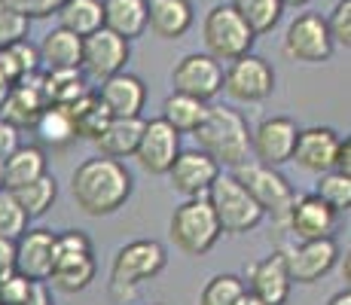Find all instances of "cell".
I'll list each match as a JSON object with an SVG mask.
<instances>
[{
	"instance_id": "6da1fadb",
	"label": "cell",
	"mask_w": 351,
	"mask_h": 305,
	"mask_svg": "<svg viewBox=\"0 0 351 305\" xmlns=\"http://www.w3.org/2000/svg\"><path fill=\"white\" fill-rule=\"evenodd\" d=\"M134 178L123 159L92 156L80 162L71 174V195L77 208L89 217H110L132 199Z\"/></svg>"
},
{
	"instance_id": "7a4b0ae2",
	"label": "cell",
	"mask_w": 351,
	"mask_h": 305,
	"mask_svg": "<svg viewBox=\"0 0 351 305\" xmlns=\"http://www.w3.org/2000/svg\"><path fill=\"white\" fill-rule=\"evenodd\" d=\"M193 138L199 141V150H205L211 159H217V165L235 168L241 162H247V153H251L247 119L241 117V110H235L229 104H208Z\"/></svg>"
},
{
	"instance_id": "3957f363",
	"label": "cell",
	"mask_w": 351,
	"mask_h": 305,
	"mask_svg": "<svg viewBox=\"0 0 351 305\" xmlns=\"http://www.w3.org/2000/svg\"><path fill=\"white\" fill-rule=\"evenodd\" d=\"M168 247L156 239H134L117 250L110 263V296L117 302H132L141 284L165 272Z\"/></svg>"
},
{
	"instance_id": "277c9868",
	"label": "cell",
	"mask_w": 351,
	"mask_h": 305,
	"mask_svg": "<svg viewBox=\"0 0 351 305\" xmlns=\"http://www.w3.org/2000/svg\"><path fill=\"white\" fill-rule=\"evenodd\" d=\"M171 241L178 250H184L186 256H205L217 247L220 241V223L214 217L211 205H208L205 195H195V199H184L171 214Z\"/></svg>"
},
{
	"instance_id": "5b68a950",
	"label": "cell",
	"mask_w": 351,
	"mask_h": 305,
	"mask_svg": "<svg viewBox=\"0 0 351 305\" xmlns=\"http://www.w3.org/2000/svg\"><path fill=\"white\" fill-rule=\"evenodd\" d=\"M208 205H211L214 217L220 223V232L226 235H245V232H254L266 214L263 208L254 202V195L241 186L232 174H217V180L211 183L208 189Z\"/></svg>"
},
{
	"instance_id": "8992f818",
	"label": "cell",
	"mask_w": 351,
	"mask_h": 305,
	"mask_svg": "<svg viewBox=\"0 0 351 305\" xmlns=\"http://www.w3.org/2000/svg\"><path fill=\"white\" fill-rule=\"evenodd\" d=\"M232 178L254 195V202L263 208V214L272 217L285 229V217L296 199V189L278 168L263 165V162H241L232 168Z\"/></svg>"
},
{
	"instance_id": "52a82bcc",
	"label": "cell",
	"mask_w": 351,
	"mask_h": 305,
	"mask_svg": "<svg viewBox=\"0 0 351 305\" xmlns=\"http://www.w3.org/2000/svg\"><path fill=\"white\" fill-rule=\"evenodd\" d=\"M202 40H205V52L211 58L232 61L254 52L256 34L229 3H217L208 10L205 22H202Z\"/></svg>"
},
{
	"instance_id": "ba28073f",
	"label": "cell",
	"mask_w": 351,
	"mask_h": 305,
	"mask_svg": "<svg viewBox=\"0 0 351 305\" xmlns=\"http://www.w3.org/2000/svg\"><path fill=\"white\" fill-rule=\"evenodd\" d=\"M333 40H330L327 22L318 12H300L293 22L287 25L285 43H281V52H285L287 61H296V64H324L333 56Z\"/></svg>"
},
{
	"instance_id": "9c48e42d",
	"label": "cell",
	"mask_w": 351,
	"mask_h": 305,
	"mask_svg": "<svg viewBox=\"0 0 351 305\" xmlns=\"http://www.w3.org/2000/svg\"><path fill=\"white\" fill-rule=\"evenodd\" d=\"M223 92L241 104H263L275 92V67L254 52L232 58L223 71Z\"/></svg>"
},
{
	"instance_id": "30bf717a",
	"label": "cell",
	"mask_w": 351,
	"mask_h": 305,
	"mask_svg": "<svg viewBox=\"0 0 351 305\" xmlns=\"http://www.w3.org/2000/svg\"><path fill=\"white\" fill-rule=\"evenodd\" d=\"M281 256L293 284H318L339 263V244L336 239H312V241H290L281 244Z\"/></svg>"
},
{
	"instance_id": "8fae6325",
	"label": "cell",
	"mask_w": 351,
	"mask_h": 305,
	"mask_svg": "<svg viewBox=\"0 0 351 305\" xmlns=\"http://www.w3.org/2000/svg\"><path fill=\"white\" fill-rule=\"evenodd\" d=\"M171 86L174 92L193 95V98L208 104L223 92V64L217 58H211L208 52H186L184 58L174 61Z\"/></svg>"
},
{
	"instance_id": "7c38bea8",
	"label": "cell",
	"mask_w": 351,
	"mask_h": 305,
	"mask_svg": "<svg viewBox=\"0 0 351 305\" xmlns=\"http://www.w3.org/2000/svg\"><path fill=\"white\" fill-rule=\"evenodd\" d=\"M128 58H132V43L119 34L98 28L92 31L89 37H83V58H80V71L89 80H101L113 77V73L125 71Z\"/></svg>"
},
{
	"instance_id": "4fadbf2b",
	"label": "cell",
	"mask_w": 351,
	"mask_h": 305,
	"mask_svg": "<svg viewBox=\"0 0 351 305\" xmlns=\"http://www.w3.org/2000/svg\"><path fill=\"white\" fill-rule=\"evenodd\" d=\"M339 229V214L321 202L315 193H296L293 205L285 217V232L293 241H312V239H336Z\"/></svg>"
},
{
	"instance_id": "5bb4252c",
	"label": "cell",
	"mask_w": 351,
	"mask_h": 305,
	"mask_svg": "<svg viewBox=\"0 0 351 305\" xmlns=\"http://www.w3.org/2000/svg\"><path fill=\"white\" fill-rule=\"evenodd\" d=\"M296 134H300L296 119L266 117L251 132V153L256 156V162H263V165L281 168L285 162H290V156H293Z\"/></svg>"
},
{
	"instance_id": "9a60e30c",
	"label": "cell",
	"mask_w": 351,
	"mask_h": 305,
	"mask_svg": "<svg viewBox=\"0 0 351 305\" xmlns=\"http://www.w3.org/2000/svg\"><path fill=\"white\" fill-rule=\"evenodd\" d=\"M178 153H180V134L162 117L144 119L138 150H134L138 165L144 168L147 174H168V168H171V162Z\"/></svg>"
},
{
	"instance_id": "2e32d148",
	"label": "cell",
	"mask_w": 351,
	"mask_h": 305,
	"mask_svg": "<svg viewBox=\"0 0 351 305\" xmlns=\"http://www.w3.org/2000/svg\"><path fill=\"white\" fill-rule=\"evenodd\" d=\"M220 165L217 159H211L205 150H180L174 156L171 168H168V180H171V189L180 193L184 199H195V195H208L211 183L217 180Z\"/></svg>"
},
{
	"instance_id": "e0dca14e",
	"label": "cell",
	"mask_w": 351,
	"mask_h": 305,
	"mask_svg": "<svg viewBox=\"0 0 351 305\" xmlns=\"http://www.w3.org/2000/svg\"><path fill=\"white\" fill-rule=\"evenodd\" d=\"M56 263V232L52 229H25L12 241V269L31 281H46Z\"/></svg>"
},
{
	"instance_id": "ac0fdd59",
	"label": "cell",
	"mask_w": 351,
	"mask_h": 305,
	"mask_svg": "<svg viewBox=\"0 0 351 305\" xmlns=\"http://www.w3.org/2000/svg\"><path fill=\"white\" fill-rule=\"evenodd\" d=\"M245 287L269 305H285L290 300L293 281H290V272L285 266L281 250H272L269 256H263V260H256V263L247 266Z\"/></svg>"
},
{
	"instance_id": "d6986e66",
	"label": "cell",
	"mask_w": 351,
	"mask_h": 305,
	"mask_svg": "<svg viewBox=\"0 0 351 305\" xmlns=\"http://www.w3.org/2000/svg\"><path fill=\"white\" fill-rule=\"evenodd\" d=\"M336 147H339V132H336V128H330V125L300 128L290 162H296V165L308 174H324L333 168Z\"/></svg>"
},
{
	"instance_id": "ffe728a7",
	"label": "cell",
	"mask_w": 351,
	"mask_h": 305,
	"mask_svg": "<svg viewBox=\"0 0 351 305\" xmlns=\"http://www.w3.org/2000/svg\"><path fill=\"white\" fill-rule=\"evenodd\" d=\"M98 275L95 250H56V263L49 269L46 284L58 293H83Z\"/></svg>"
},
{
	"instance_id": "44dd1931",
	"label": "cell",
	"mask_w": 351,
	"mask_h": 305,
	"mask_svg": "<svg viewBox=\"0 0 351 305\" xmlns=\"http://www.w3.org/2000/svg\"><path fill=\"white\" fill-rule=\"evenodd\" d=\"M95 92L101 104L110 110V117H141V110L147 107V86L138 73L119 71L113 77L101 80Z\"/></svg>"
},
{
	"instance_id": "7402d4cb",
	"label": "cell",
	"mask_w": 351,
	"mask_h": 305,
	"mask_svg": "<svg viewBox=\"0 0 351 305\" xmlns=\"http://www.w3.org/2000/svg\"><path fill=\"white\" fill-rule=\"evenodd\" d=\"M40 73H31V77H22L10 92H6L3 104H0V117L6 122L22 132V128H31L34 119L40 117V110L46 107V98H43V86H40Z\"/></svg>"
},
{
	"instance_id": "603a6c76",
	"label": "cell",
	"mask_w": 351,
	"mask_h": 305,
	"mask_svg": "<svg viewBox=\"0 0 351 305\" xmlns=\"http://www.w3.org/2000/svg\"><path fill=\"white\" fill-rule=\"evenodd\" d=\"M195 22L193 0H147V31L159 40L186 37Z\"/></svg>"
},
{
	"instance_id": "cb8c5ba5",
	"label": "cell",
	"mask_w": 351,
	"mask_h": 305,
	"mask_svg": "<svg viewBox=\"0 0 351 305\" xmlns=\"http://www.w3.org/2000/svg\"><path fill=\"white\" fill-rule=\"evenodd\" d=\"M40 67L43 71H80V58H83V37H77L67 28H52L40 40Z\"/></svg>"
},
{
	"instance_id": "d4e9b609",
	"label": "cell",
	"mask_w": 351,
	"mask_h": 305,
	"mask_svg": "<svg viewBox=\"0 0 351 305\" xmlns=\"http://www.w3.org/2000/svg\"><path fill=\"white\" fill-rule=\"evenodd\" d=\"M31 132L37 134V144L43 150H67L73 141H80L77 122H73L71 110L62 104H46L40 110V117L34 119Z\"/></svg>"
},
{
	"instance_id": "484cf974",
	"label": "cell",
	"mask_w": 351,
	"mask_h": 305,
	"mask_svg": "<svg viewBox=\"0 0 351 305\" xmlns=\"http://www.w3.org/2000/svg\"><path fill=\"white\" fill-rule=\"evenodd\" d=\"M141 128H144V119L141 117H110L101 134L92 144L98 147L101 156H110V159H128L138 150L141 141Z\"/></svg>"
},
{
	"instance_id": "4316f807",
	"label": "cell",
	"mask_w": 351,
	"mask_h": 305,
	"mask_svg": "<svg viewBox=\"0 0 351 305\" xmlns=\"http://www.w3.org/2000/svg\"><path fill=\"white\" fill-rule=\"evenodd\" d=\"M104 28L125 37L128 43L147 34V0H101Z\"/></svg>"
},
{
	"instance_id": "83f0119b",
	"label": "cell",
	"mask_w": 351,
	"mask_h": 305,
	"mask_svg": "<svg viewBox=\"0 0 351 305\" xmlns=\"http://www.w3.org/2000/svg\"><path fill=\"white\" fill-rule=\"evenodd\" d=\"M46 174V150L40 144H19L3 159V186L16 189Z\"/></svg>"
},
{
	"instance_id": "f1b7e54d",
	"label": "cell",
	"mask_w": 351,
	"mask_h": 305,
	"mask_svg": "<svg viewBox=\"0 0 351 305\" xmlns=\"http://www.w3.org/2000/svg\"><path fill=\"white\" fill-rule=\"evenodd\" d=\"M205 110H208L205 101L171 89V95H165V101H162V113H159V117L165 119L178 134H193L195 128H199L202 117H205Z\"/></svg>"
},
{
	"instance_id": "f546056e",
	"label": "cell",
	"mask_w": 351,
	"mask_h": 305,
	"mask_svg": "<svg viewBox=\"0 0 351 305\" xmlns=\"http://www.w3.org/2000/svg\"><path fill=\"white\" fill-rule=\"evenodd\" d=\"M58 25L73 31L77 37H89L92 31L104 28V3L101 0H64L56 10Z\"/></svg>"
},
{
	"instance_id": "4dcf8cb0",
	"label": "cell",
	"mask_w": 351,
	"mask_h": 305,
	"mask_svg": "<svg viewBox=\"0 0 351 305\" xmlns=\"http://www.w3.org/2000/svg\"><path fill=\"white\" fill-rule=\"evenodd\" d=\"M10 193L16 195V202L22 205V211L28 214V220H37V217L49 214V208L56 205V199H58V180L52 178L49 171H46V174H40L37 180L25 183V186L10 189Z\"/></svg>"
},
{
	"instance_id": "1f68e13d",
	"label": "cell",
	"mask_w": 351,
	"mask_h": 305,
	"mask_svg": "<svg viewBox=\"0 0 351 305\" xmlns=\"http://www.w3.org/2000/svg\"><path fill=\"white\" fill-rule=\"evenodd\" d=\"M67 110H71L73 122H77V134L83 141H95L101 134V128L110 122V110L101 104L95 89H89L83 98L73 101V104H67Z\"/></svg>"
},
{
	"instance_id": "d6a6232c",
	"label": "cell",
	"mask_w": 351,
	"mask_h": 305,
	"mask_svg": "<svg viewBox=\"0 0 351 305\" xmlns=\"http://www.w3.org/2000/svg\"><path fill=\"white\" fill-rule=\"evenodd\" d=\"M229 6L251 25L256 37L269 34L285 16V0H229Z\"/></svg>"
},
{
	"instance_id": "836d02e7",
	"label": "cell",
	"mask_w": 351,
	"mask_h": 305,
	"mask_svg": "<svg viewBox=\"0 0 351 305\" xmlns=\"http://www.w3.org/2000/svg\"><path fill=\"white\" fill-rule=\"evenodd\" d=\"M245 293H247L245 278L232 272H220L205 281V287L199 293V305H239Z\"/></svg>"
},
{
	"instance_id": "e575fe53",
	"label": "cell",
	"mask_w": 351,
	"mask_h": 305,
	"mask_svg": "<svg viewBox=\"0 0 351 305\" xmlns=\"http://www.w3.org/2000/svg\"><path fill=\"white\" fill-rule=\"evenodd\" d=\"M315 195H318L321 202H327L336 214H348L351 211V174H342V171H336V168L318 174Z\"/></svg>"
},
{
	"instance_id": "d590c367",
	"label": "cell",
	"mask_w": 351,
	"mask_h": 305,
	"mask_svg": "<svg viewBox=\"0 0 351 305\" xmlns=\"http://www.w3.org/2000/svg\"><path fill=\"white\" fill-rule=\"evenodd\" d=\"M28 229V214L16 202V195L6 186H0V239L16 241L19 235Z\"/></svg>"
},
{
	"instance_id": "8d00e7d4",
	"label": "cell",
	"mask_w": 351,
	"mask_h": 305,
	"mask_svg": "<svg viewBox=\"0 0 351 305\" xmlns=\"http://www.w3.org/2000/svg\"><path fill=\"white\" fill-rule=\"evenodd\" d=\"M28 31H31V19L0 0V49L12 46L16 40H25Z\"/></svg>"
},
{
	"instance_id": "74e56055",
	"label": "cell",
	"mask_w": 351,
	"mask_h": 305,
	"mask_svg": "<svg viewBox=\"0 0 351 305\" xmlns=\"http://www.w3.org/2000/svg\"><path fill=\"white\" fill-rule=\"evenodd\" d=\"M324 22H327L333 46L348 52L351 49V0H339L333 6V12H330V19H324Z\"/></svg>"
},
{
	"instance_id": "f35d334b",
	"label": "cell",
	"mask_w": 351,
	"mask_h": 305,
	"mask_svg": "<svg viewBox=\"0 0 351 305\" xmlns=\"http://www.w3.org/2000/svg\"><path fill=\"white\" fill-rule=\"evenodd\" d=\"M6 49H10V56L16 58L19 73H22V77H31V73H40V71H43V67H40V52H37V46H34L28 37H25V40H16V43L6 46Z\"/></svg>"
},
{
	"instance_id": "ab89813d",
	"label": "cell",
	"mask_w": 351,
	"mask_h": 305,
	"mask_svg": "<svg viewBox=\"0 0 351 305\" xmlns=\"http://www.w3.org/2000/svg\"><path fill=\"white\" fill-rule=\"evenodd\" d=\"M3 3H10L12 10L25 12L28 19H46V16H52L64 0H3Z\"/></svg>"
},
{
	"instance_id": "60d3db41",
	"label": "cell",
	"mask_w": 351,
	"mask_h": 305,
	"mask_svg": "<svg viewBox=\"0 0 351 305\" xmlns=\"http://www.w3.org/2000/svg\"><path fill=\"white\" fill-rule=\"evenodd\" d=\"M19 144H22V134H19V128L0 117V162H3L12 150H16Z\"/></svg>"
},
{
	"instance_id": "b9f144b4",
	"label": "cell",
	"mask_w": 351,
	"mask_h": 305,
	"mask_svg": "<svg viewBox=\"0 0 351 305\" xmlns=\"http://www.w3.org/2000/svg\"><path fill=\"white\" fill-rule=\"evenodd\" d=\"M333 168H336V171H342V174H351V141H348V138H339Z\"/></svg>"
},
{
	"instance_id": "7bdbcfd3",
	"label": "cell",
	"mask_w": 351,
	"mask_h": 305,
	"mask_svg": "<svg viewBox=\"0 0 351 305\" xmlns=\"http://www.w3.org/2000/svg\"><path fill=\"white\" fill-rule=\"evenodd\" d=\"M22 305H56L52 302V296H49V290H46V281H34L28 300H25Z\"/></svg>"
},
{
	"instance_id": "ee69618b",
	"label": "cell",
	"mask_w": 351,
	"mask_h": 305,
	"mask_svg": "<svg viewBox=\"0 0 351 305\" xmlns=\"http://www.w3.org/2000/svg\"><path fill=\"white\" fill-rule=\"evenodd\" d=\"M12 269V241L10 239H0V278Z\"/></svg>"
},
{
	"instance_id": "f6af8a7d",
	"label": "cell",
	"mask_w": 351,
	"mask_h": 305,
	"mask_svg": "<svg viewBox=\"0 0 351 305\" xmlns=\"http://www.w3.org/2000/svg\"><path fill=\"white\" fill-rule=\"evenodd\" d=\"M327 305H351V290L346 287V290H339V293H333L327 300Z\"/></svg>"
},
{
	"instance_id": "bcb514c9",
	"label": "cell",
	"mask_w": 351,
	"mask_h": 305,
	"mask_svg": "<svg viewBox=\"0 0 351 305\" xmlns=\"http://www.w3.org/2000/svg\"><path fill=\"white\" fill-rule=\"evenodd\" d=\"M239 305H269V302H263V300H260V296H254V293H251V290H247V293H245V296H241V302H239Z\"/></svg>"
},
{
	"instance_id": "7dc6e473",
	"label": "cell",
	"mask_w": 351,
	"mask_h": 305,
	"mask_svg": "<svg viewBox=\"0 0 351 305\" xmlns=\"http://www.w3.org/2000/svg\"><path fill=\"white\" fill-rule=\"evenodd\" d=\"M312 0H285V6H308Z\"/></svg>"
},
{
	"instance_id": "c3c4849f",
	"label": "cell",
	"mask_w": 351,
	"mask_h": 305,
	"mask_svg": "<svg viewBox=\"0 0 351 305\" xmlns=\"http://www.w3.org/2000/svg\"><path fill=\"white\" fill-rule=\"evenodd\" d=\"M12 89V86H3V83H0V104H3V98H6V92H10Z\"/></svg>"
},
{
	"instance_id": "681fc988",
	"label": "cell",
	"mask_w": 351,
	"mask_h": 305,
	"mask_svg": "<svg viewBox=\"0 0 351 305\" xmlns=\"http://www.w3.org/2000/svg\"><path fill=\"white\" fill-rule=\"evenodd\" d=\"M0 186H3V162H0Z\"/></svg>"
},
{
	"instance_id": "f907efd6",
	"label": "cell",
	"mask_w": 351,
	"mask_h": 305,
	"mask_svg": "<svg viewBox=\"0 0 351 305\" xmlns=\"http://www.w3.org/2000/svg\"><path fill=\"white\" fill-rule=\"evenodd\" d=\"M153 305H165V302H153Z\"/></svg>"
}]
</instances>
